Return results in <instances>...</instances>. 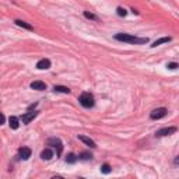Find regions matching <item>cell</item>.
I'll return each mask as SVG.
<instances>
[{"label": "cell", "instance_id": "1", "mask_svg": "<svg viewBox=\"0 0 179 179\" xmlns=\"http://www.w3.org/2000/svg\"><path fill=\"white\" fill-rule=\"evenodd\" d=\"M115 39H118V41H123V42H129V44H136V45H143L148 41L147 38H137V37L129 35V34H116Z\"/></svg>", "mask_w": 179, "mask_h": 179}, {"label": "cell", "instance_id": "2", "mask_svg": "<svg viewBox=\"0 0 179 179\" xmlns=\"http://www.w3.org/2000/svg\"><path fill=\"white\" fill-rule=\"evenodd\" d=\"M78 101L83 105L84 108H91L94 106V97L91 95L90 92H83L81 95L78 97Z\"/></svg>", "mask_w": 179, "mask_h": 179}, {"label": "cell", "instance_id": "3", "mask_svg": "<svg viewBox=\"0 0 179 179\" xmlns=\"http://www.w3.org/2000/svg\"><path fill=\"white\" fill-rule=\"evenodd\" d=\"M165 115H166V109L165 108H157L151 112L150 118H151V119H161V118H164Z\"/></svg>", "mask_w": 179, "mask_h": 179}, {"label": "cell", "instance_id": "4", "mask_svg": "<svg viewBox=\"0 0 179 179\" xmlns=\"http://www.w3.org/2000/svg\"><path fill=\"white\" fill-rule=\"evenodd\" d=\"M175 132H176V128H164V129L157 130L155 136H158V137H161V136H169V134H173Z\"/></svg>", "mask_w": 179, "mask_h": 179}, {"label": "cell", "instance_id": "5", "mask_svg": "<svg viewBox=\"0 0 179 179\" xmlns=\"http://www.w3.org/2000/svg\"><path fill=\"white\" fill-rule=\"evenodd\" d=\"M49 67H51V60L49 59H41L37 63V69H39V70H46Z\"/></svg>", "mask_w": 179, "mask_h": 179}, {"label": "cell", "instance_id": "6", "mask_svg": "<svg viewBox=\"0 0 179 179\" xmlns=\"http://www.w3.org/2000/svg\"><path fill=\"white\" fill-rule=\"evenodd\" d=\"M78 140H81L85 144V146H88V147L91 148H95V143H94V140H91L90 137H87V136H78Z\"/></svg>", "mask_w": 179, "mask_h": 179}, {"label": "cell", "instance_id": "7", "mask_svg": "<svg viewBox=\"0 0 179 179\" xmlns=\"http://www.w3.org/2000/svg\"><path fill=\"white\" fill-rule=\"evenodd\" d=\"M20 157H21L23 160H28V158L31 157V150L28 147H21L20 148Z\"/></svg>", "mask_w": 179, "mask_h": 179}, {"label": "cell", "instance_id": "8", "mask_svg": "<svg viewBox=\"0 0 179 179\" xmlns=\"http://www.w3.org/2000/svg\"><path fill=\"white\" fill-rule=\"evenodd\" d=\"M31 88L32 90H38V91H42V90H46V84H45L44 81H32Z\"/></svg>", "mask_w": 179, "mask_h": 179}, {"label": "cell", "instance_id": "9", "mask_svg": "<svg viewBox=\"0 0 179 179\" xmlns=\"http://www.w3.org/2000/svg\"><path fill=\"white\" fill-rule=\"evenodd\" d=\"M52 157H53V153H52V150H49V148H45L44 151L41 153V158L42 160H51Z\"/></svg>", "mask_w": 179, "mask_h": 179}, {"label": "cell", "instance_id": "10", "mask_svg": "<svg viewBox=\"0 0 179 179\" xmlns=\"http://www.w3.org/2000/svg\"><path fill=\"white\" fill-rule=\"evenodd\" d=\"M35 116H37V112H28L25 115H23V122H24V123H30Z\"/></svg>", "mask_w": 179, "mask_h": 179}, {"label": "cell", "instance_id": "11", "mask_svg": "<svg viewBox=\"0 0 179 179\" xmlns=\"http://www.w3.org/2000/svg\"><path fill=\"white\" fill-rule=\"evenodd\" d=\"M171 41V38L169 37H164V38H160L157 39L155 42H153V45H151V48H155V46H160L161 44H166V42H169Z\"/></svg>", "mask_w": 179, "mask_h": 179}, {"label": "cell", "instance_id": "12", "mask_svg": "<svg viewBox=\"0 0 179 179\" xmlns=\"http://www.w3.org/2000/svg\"><path fill=\"white\" fill-rule=\"evenodd\" d=\"M8 125H10V128L11 129H18V126H20V123H18V119L16 118V116H11L10 119H8Z\"/></svg>", "mask_w": 179, "mask_h": 179}, {"label": "cell", "instance_id": "13", "mask_svg": "<svg viewBox=\"0 0 179 179\" xmlns=\"http://www.w3.org/2000/svg\"><path fill=\"white\" fill-rule=\"evenodd\" d=\"M49 144H55V147H58V154L62 153V143H60L59 139H51Z\"/></svg>", "mask_w": 179, "mask_h": 179}, {"label": "cell", "instance_id": "14", "mask_svg": "<svg viewBox=\"0 0 179 179\" xmlns=\"http://www.w3.org/2000/svg\"><path fill=\"white\" fill-rule=\"evenodd\" d=\"M55 91H58V92H63V94H70V88L63 87V85H55Z\"/></svg>", "mask_w": 179, "mask_h": 179}, {"label": "cell", "instance_id": "15", "mask_svg": "<svg viewBox=\"0 0 179 179\" xmlns=\"http://www.w3.org/2000/svg\"><path fill=\"white\" fill-rule=\"evenodd\" d=\"M16 24L18 27H23V28H25V30H32V27L30 24H27L25 21H23V20H16Z\"/></svg>", "mask_w": 179, "mask_h": 179}, {"label": "cell", "instance_id": "16", "mask_svg": "<svg viewBox=\"0 0 179 179\" xmlns=\"http://www.w3.org/2000/svg\"><path fill=\"white\" fill-rule=\"evenodd\" d=\"M111 171H112V168H111L108 164H104V165L101 166V172L102 173H109Z\"/></svg>", "mask_w": 179, "mask_h": 179}, {"label": "cell", "instance_id": "17", "mask_svg": "<svg viewBox=\"0 0 179 179\" xmlns=\"http://www.w3.org/2000/svg\"><path fill=\"white\" fill-rule=\"evenodd\" d=\"M66 161H67L69 164H73V162H76L77 161V157L74 155V154H69V155H67V158H66Z\"/></svg>", "mask_w": 179, "mask_h": 179}, {"label": "cell", "instance_id": "18", "mask_svg": "<svg viewBox=\"0 0 179 179\" xmlns=\"http://www.w3.org/2000/svg\"><path fill=\"white\" fill-rule=\"evenodd\" d=\"M91 157H92V155L90 153H83L80 155V160H91Z\"/></svg>", "mask_w": 179, "mask_h": 179}, {"label": "cell", "instance_id": "19", "mask_svg": "<svg viewBox=\"0 0 179 179\" xmlns=\"http://www.w3.org/2000/svg\"><path fill=\"white\" fill-rule=\"evenodd\" d=\"M118 14H119L121 17H125V16L128 14V11H126L125 8H122V7H118Z\"/></svg>", "mask_w": 179, "mask_h": 179}, {"label": "cell", "instance_id": "20", "mask_svg": "<svg viewBox=\"0 0 179 179\" xmlns=\"http://www.w3.org/2000/svg\"><path fill=\"white\" fill-rule=\"evenodd\" d=\"M84 16H85V17H87V18L95 20V16H94V14H91V13H88V11H85V13H84Z\"/></svg>", "mask_w": 179, "mask_h": 179}, {"label": "cell", "instance_id": "21", "mask_svg": "<svg viewBox=\"0 0 179 179\" xmlns=\"http://www.w3.org/2000/svg\"><path fill=\"white\" fill-rule=\"evenodd\" d=\"M176 67H178V64L176 63H169L168 64V69H171V70H175Z\"/></svg>", "mask_w": 179, "mask_h": 179}, {"label": "cell", "instance_id": "22", "mask_svg": "<svg viewBox=\"0 0 179 179\" xmlns=\"http://www.w3.org/2000/svg\"><path fill=\"white\" fill-rule=\"evenodd\" d=\"M6 122V118H4V115L3 113H0V125H3Z\"/></svg>", "mask_w": 179, "mask_h": 179}, {"label": "cell", "instance_id": "23", "mask_svg": "<svg viewBox=\"0 0 179 179\" xmlns=\"http://www.w3.org/2000/svg\"><path fill=\"white\" fill-rule=\"evenodd\" d=\"M52 179H64V178H62V176H53Z\"/></svg>", "mask_w": 179, "mask_h": 179}]
</instances>
